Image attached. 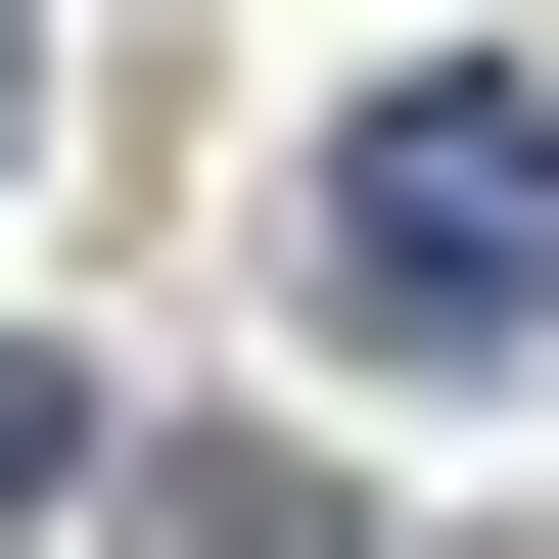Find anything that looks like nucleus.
<instances>
[{
	"instance_id": "obj_1",
	"label": "nucleus",
	"mask_w": 559,
	"mask_h": 559,
	"mask_svg": "<svg viewBox=\"0 0 559 559\" xmlns=\"http://www.w3.org/2000/svg\"><path fill=\"white\" fill-rule=\"evenodd\" d=\"M326 326H373V373H559V94L513 47L326 94Z\"/></svg>"
},
{
	"instance_id": "obj_2",
	"label": "nucleus",
	"mask_w": 559,
	"mask_h": 559,
	"mask_svg": "<svg viewBox=\"0 0 559 559\" xmlns=\"http://www.w3.org/2000/svg\"><path fill=\"white\" fill-rule=\"evenodd\" d=\"M94 559H373V513H326V466H140Z\"/></svg>"
},
{
	"instance_id": "obj_3",
	"label": "nucleus",
	"mask_w": 559,
	"mask_h": 559,
	"mask_svg": "<svg viewBox=\"0 0 559 559\" xmlns=\"http://www.w3.org/2000/svg\"><path fill=\"white\" fill-rule=\"evenodd\" d=\"M0 513H47V373H0Z\"/></svg>"
},
{
	"instance_id": "obj_4",
	"label": "nucleus",
	"mask_w": 559,
	"mask_h": 559,
	"mask_svg": "<svg viewBox=\"0 0 559 559\" xmlns=\"http://www.w3.org/2000/svg\"><path fill=\"white\" fill-rule=\"evenodd\" d=\"M0 140H47V0H0Z\"/></svg>"
}]
</instances>
